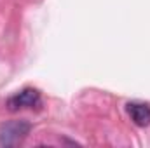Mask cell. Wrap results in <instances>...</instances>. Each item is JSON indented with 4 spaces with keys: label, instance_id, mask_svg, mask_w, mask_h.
<instances>
[{
    "label": "cell",
    "instance_id": "1",
    "mask_svg": "<svg viewBox=\"0 0 150 148\" xmlns=\"http://www.w3.org/2000/svg\"><path fill=\"white\" fill-rule=\"evenodd\" d=\"M32 125L26 120H11L0 127V145L2 147H16L19 145L30 132Z\"/></svg>",
    "mask_w": 150,
    "mask_h": 148
},
{
    "label": "cell",
    "instance_id": "3",
    "mask_svg": "<svg viewBox=\"0 0 150 148\" xmlns=\"http://www.w3.org/2000/svg\"><path fill=\"white\" fill-rule=\"evenodd\" d=\"M126 110H127V115L131 117L133 124H136L138 127L150 125V105L134 101V103H127Z\"/></svg>",
    "mask_w": 150,
    "mask_h": 148
},
{
    "label": "cell",
    "instance_id": "2",
    "mask_svg": "<svg viewBox=\"0 0 150 148\" xmlns=\"http://www.w3.org/2000/svg\"><path fill=\"white\" fill-rule=\"evenodd\" d=\"M38 105H40V92L37 89H23L21 92L7 99V106L12 111L21 110V108H33Z\"/></svg>",
    "mask_w": 150,
    "mask_h": 148
}]
</instances>
